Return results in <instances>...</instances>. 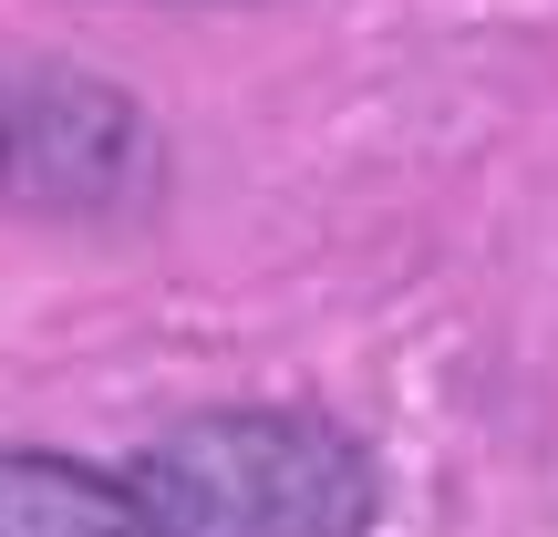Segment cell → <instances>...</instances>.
Wrapping results in <instances>:
<instances>
[{
	"label": "cell",
	"mask_w": 558,
	"mask_h": 537,
	"mask_svg": "<svg viewBox=\"0 0 558 537\" xmlns=\"http://www.w3.org/2000/svg\"><path fill=\"white\" fill-rule=\"evenodd\" d=\"M145 537H373L383 476L341 424L228 403L186 414L124 465Z\"/></svg>",
	"instance_id": "1"
},
{
	"label": "cell",
	"mask_w": 558,
	"mask_h": 537,
	"mask_svg": "<svg viewBox=\"0 0 558 537\" xmlns=\"http://www.w3.org/2000/svg\"><path fill=\"white\" fill-rule=\"evenodd\" d=\"M0 537H145V517L124 497V476L11 444L0 455Z\"/></svg>",
	"instance_id": "3"
},
{
	"label": "cell",
	"mask_w": 558,
	"mask_h": 537,
	"mask_svg": "<svg viewBox=\"0 0 558 537\" xmlns=\"http://www.w3.org/2000/svg\"><path fill=\"white\" fill-rule=\"evenodd\" d=\"M156 114L94 73L0 83V207L21 218H135L156 197Z\"/></svg>",
	"instance_id": "2"
}]
</instances>
